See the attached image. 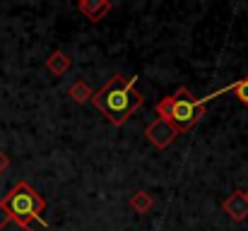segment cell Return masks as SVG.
Wrapping results in <instances>:
<instances>
[{
	"mask_svg": "<svg viewBox=\"0 0 248 231\" xmlns=\"http://www.w3.org/2000/svg\"><path fill=\"white\" fill-rule=\"evenodd\" d=\"M135 82L138 77H123V75H111V79L99 89L94 92L92 96V104L104 113V118L113 125V128H121L140 106H142V94L135 89Z\"/></svg>",
	"mask_w": 248,
	"mask_h": 231,
	"instance_id": "obj_1",
	"label": "cell"
},
{
	"mask_svg": "<svg viewBox=\"0 0 248 231\" xmlns=\"http://www.w3.org/2000/svg\"><path fill=\"white\" fill-rule=\"evenodd\" d=\"M0 210L5 212V219H10V222H15L19 227H31V222H39L41 227H48V222L44 219L46 200L27 181L15 183L0 198Z\"/></svg>",
	"mask_w": 248,
	"mask_h": 231,
	"instance_id": "obj_2",
	"label": "cell"
},
{
	"mask_svg": "<svg viewBox=\"0 0 248 231\" xmlns=\"http://www.w3.org/2000/svg\"><path fill=\"white\" fill-rule=\"evenodd\" d=\"M155 111L159 118H164L166 123H171L178 130V135H183L198 125V121L205 113V104L200 99H195L188 87H178L171 96H164L155 106Z\"/></svg>",
	"mask_w": 248,
	"mask_h": 231,
	"instance_id": "obj_3",
	"label": "cell"
},
{
	"mask_svg": "<svg viewBox=\"0 0 248 231\" xmlns=\"http://www.w3.org/2000/svg\"><path fill=\"white\" fill-rule=\"evenodd\" d=\"M145 138L157 147V150H166L169 145H173L176 142V138H178V130L171 125V123H166L164 118H155L147 128H145Z\"/></svg>",
	"mask_w": 248,
	"mask_h": 231,
	"instance_id": "obj_4",
	"label": "cell"
},
{
	"mask_svg": "<svg viewBox=\"0 0 248 231\" xmlns=\"http://www.w3.org/2000/svg\"><path fill=\"white\" fill-rule=\"evenodd\" d=\"M222 210L227 212V217H232L234 222H246L248 219V195L246 190H234L224 202Z\"/></svg>",
	"mask_w": 248,
	"mask_h": 231,
	"instance_id": "obj_5",
	"label": "cell"
},
{
	"mask_svg": "<svg viewBox=\"0 0 248 231\" xmlns=\"http://www.w3.org/2000/svg\"><path fill=\"white\" fill-rule=\"evenodd\" d=\"M78 10L82 12L87 19L99 22V19H104L111 12V2L108 0H80L78 2Z\"/></svg>",
	"mask_w": 248,
	"mask_h": 231,
	"instance_id": "obj_6",
	"label": "cell"
},
{
	"mask_svg": "<svg viewBox=\"0 0 248 231\" xmlns=\"http://www.w3.org/2000/svg\"><path fill=\"white\" fill-rule=\"evenodd\" d=\"M227 92H232L244 106H248V77H244V79H239V82H234V84H229V87H222V89H217V92H212L210 96H202L200 101L207 106V101L210 99H215V96H219V94H227Z\"/></svg>",
	"mask_w": 248,
	"mask_h": 231,
	"instance_id": "obj_7",
	"label": "cell"
},
{
	"mask_svg": "<svg viewBox=\"0 0 248 231\" xmlns=\"http://www.w3.org/2000/svg\"><path fill=\"white\" fill-rule=\"evenodd\" d=\"M70 65H73V58H68L63 51H53V53L46 58V70L53 73L56 77L63 75V73H68Z\"/></svg>",
	"mask_w": 248,
	"mask_h": 231,
	"instance_id": "obj_8",
	"label": "cell"
},
{
	"mask_svg": "<svg viewBox=\"0 0 248 231\" xmlns=\"http://www.w3.org/2000/svg\"><path fill=\"white\" fill-rule=\"evenodd\" d=\"M130 207L138 212V215H147L152 207H155V200L147 190H138L133 198H130Z\"/></svg>",
	"mask_w": 248,
	"mask_h": 231,
	"instance_id": "obj_9",
	"label": "cell"
},
{
	"mask_svg": "<svg viewBox=\"0 0 248 231\" xmlns=\"http://www.w3.org/2000/svg\"><path fill=\"white\" fill-rule=\"evenodd\" d=\"M68 96H70L75 104H87V101H92L94 92L89 89V84H87L84 79H78V82L68 89Z\"/></svg>",
	"mask_w": 248,
	"mask_h": 231,
	"instance_id": "obj_10",
	"label": "cell"
},
{
	"mask_svg": "<svg viewBox=\"0 0 248 231\" xmlns=\"http://www.w3.org/2000/svg\"><path fill=\"white\" fill-rule=\"evenodd\" d=\"M0 231H31V227H19V224H15L10 219H2L0 222Z\"/></svg>",
	"mask_w": 248,
	"mask_h": 231,
	"instance_id": "obj_11",
	"label": "cell"
},
{
	"mask_svg": "<svg viewBox=\"0 0 248 231\" xmlns=\"http://www.w3.org/2000/svg\"><path fill=\"white\" fill-rule=\"evenodd\" d=\"M7 166H10V156L0 150V173H2V171H7Z\"/></svg>",
	"mask_w": 248,
	"mask_h": 231,
	"instance_id": "obj_12",
	"label": "cell"
},
{
	"mask_svg": "<svg viewBox=\"0 0 248 231\" xmlns=\"http://www.w3.org/2000/svg\"><path fill=\"white\" fill-rule=\"evenodd\" d=\"M246 195H248V190H246Z\"/></svg>",
	"mask_w": 248,
	"mask_h": 231,
	"instance_id": "obj_13",
	"label": "cell"
}]
</instances>
